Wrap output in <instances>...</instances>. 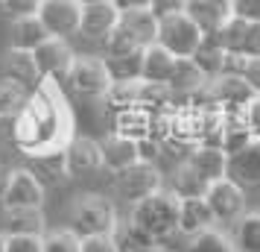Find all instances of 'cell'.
I'll return each instance as SVG.
<instances>
[{
  "mask_svg": "<svg viewBox=\"0 0 260 252\" xmlns=\"http://www.w3.org/2000/svg\"><path fill=\"white\" fill-rule=\"evenodd\" d=\"M73 141V111L56 79H41L15 118V144L29 156L64 153Z\"/></svg>",
  "mask_w": 260,
  "mask_h": 252,
  "instance_id": "obj_1",
  "label": "cell"
},
{
  "mask_svg": "<svg viewBox=\"0 0 260 252\" xmlns=\"http://www.w3.org/2000/svg\"><path fill=\"white\" fill-rule=\"evenodd\" d=\"M178 208H181V197H176L170 188H158L155 193L132 205L129 220L149 238L164 240L178 232Z\"/></svg>",
  "mask_w": 260,
  "mask_h": 252,
  "instance_id": "obj_2",
  "label": "cell"
},
{
  "mask_svg": "<svg viewBox=\"0 0 260 252\" xmlns=\"http://www.w3.org/2000/svg\"><path fill=\"white\" fill-rule=\"evenodd\" d=\"M155 36H158V18L152 15V9H132L120 12L117 26L103 44L108 56H141L149 44H155Z\"/></svg>",
  "mask_w": 260,
  "mask_h": 252,
  "instance_id": "obj_3",
  "label": "cell"
},
{
  "mask_svg": "<svg viewBox=\"0 0 260 252\" xmlns=\"http://www.w3.org/2000/svg\"><path fill=\"white\" fill-rule=\"evenodd\" d=\"M71 232L76 238H103V235H114L117 229V208L111 200L100 197V193H82L79 200L71 205Z\"/></svg>",
  "mask_w": 260,
  "mask_h": 252,
  "instance_id": "obj_4",
  "label": "cell"
},
{
  "mask_svg": "<svg viewBox=\"0 0 260 252\" xmlns=\"http://www.w3.org/2000/svg\"><path fill=\"white\" fill-rule=\"evenodd\" d=\"M202 41H205V33L193 24V18L187 12H173L158 18L155 44H161L176 59H193V53L202 47Z\"/></svg>",
  "mask_w": 260,
  "mask_h": 252,
  "instance_id": "obj_5",
  "label": "cell"
},
{
  "mask_svg": "<svg viewBox=\"0 0 260 252\" xmlns=\"http://www.w3.org/2000/svg\"><path fill=\"white\" fill-rule=\"evenodd\" d=\"M64 79L73 88V94L79 97H106L114 88V79L103 56H76Z\"/></svg>",
  "mask_w": 260,
  "mask_h": 252,
  "instance_id": "obj_6",
  "label": "cell"
},
{
  "mask_svg": "<svg viewBox=\"0 0 260 252\" xmlns=\"http://www.w3.org/2000/svg\"><path fill=\"white\" fill-rule=\"evenodd\" d=\"M205 203L213 211V220H219V223H237L240 217L246 214V193H243V188L237 182L228 179V176H222V179H216L208 185Z\"/></svg>",
  "mask_w": 260,
  "mask_h": 252,
  "instance_id": "obj_7",
  "label": "cell"
},
{
  "mask_svg": "<svg viewBox=\"0 0 260 252\" xmlns=\"http://www.w3.org/2000/svg\"><path fill=\"white\" fill-rule=\"evenodd\" d=\"M114 188H117L120 200H126V203L135 205V203H141L143 197H149V193H155L158 188H164V185H161V173H158L155 164L138 161V164H132V167L120 170Z\"/></svg>",
  "mask_w": 260,
  "mask_h": 252,
  "instance_id": "obj_8",
  "label": "cell"
},
{
  "mask_svg": "<svg viewBox=\"0 0 260 252\" xmlns=\"http://www.w3.org/2000/svg\"><path fill=\"white\" fill-rule=\"evenodd\" d=\"M0 203H3V208H41L44 188L26 167H12L6 188L0 193Z\"/></svg>",
  "mask_w": 260,
  "mask_h": 252,
  "instance_id": "obj_9",
  "label": "cell"
},
{
  "mask_svg": "<svg viewBox=\"0 0 260 252\" xmlns=\"http://www.w3.org/2000/svg\"><path fill=\"white\" fill-rule=\"evenodd\" d=\"M32 59H36V68L41 73V79H64L68 71L73 65V50L68 44V38H53L50 36L47 41H41L36 50H32Z\"/></svg>",
  "mask_w": 260,
  "mask_h": 252,
  "instance_id": "obj_10",
  "label": "cell"
},
{
  "mask_svg": "<svg viewBox=\"0 0 260 252\" xmlns=\"http://www.w3.org/2000/svg\"><path fill=\"white\" fill-rule=\"evenodd\" d=\"M240 188H260V138H248L246 144L228 153V173Z\"/></svg>",
  "mask_w": 260,
  "mask_h": 252,
  "instance_id": "obj_11",
  "label": "cell"
},
{
  "mask_svg": "<svg viewBox=\"0 0 260 252\" xmlns=\"http://www.w3.org/2000/svg\"><path fill=\"white\" fill-rule=\"evenodd\" d=\"M79 9L82 3H56V0H41L38 6V21L44 24L53 38H68L79 33Z\"/></svg>",
  "mask_w": 260,
  "mask_h": 252,
  "instance_id": "obj_12",
  "label": "cell"
},
{
  "mask_svg": "<svg viewBox=\"0 0 260 252\" xmlns=\"http://www.w3.org/2000/svg\"><path fill=\"white\" fill-rule=\"evenodd\" d=\"M117 6L111 0H100V3H82L79 9V33L85 38H96L106 41L111 36V30L117 26Z\"/></svg>",
  "mask_w": 260,
  "mask_h": 252,
  "instance_id": "obj_13",
  "label": "cell"
},
{
  "mask_svg": "<svg viewBox=\"0 0 260 252\" xmlns=\"http://www.w3.org/2000/svg\"><path fill=\"white\" fill-rule=\"evenodd\" d=\"M64 164H68V173H71L73 179L94 176L96 170H103L100 144L91 141V138H73L71 144L64 147Z\"/></svg>",
  "mask_w": 260,
  "mask_h": 252,
  "instance_id": "obj_14",
  "label": "cell"
},
{
  "mask_svg": "<svg viewBox=\"0 0 260 252\" xmlns=\"http://www.w3.org/2000/svg\"><path fill=\"white\" fill-rule=\"evenodd\" d=\"M0 71H3V79H12V82L24 85V88H36L41 82V73H38L36 59H32L29 50H18V47L3 50Z\"/></svg>",
  "mask_w": 260,
  "mask_h": 252,
  "instance_id": "obj_15",
  "label": "cell"
},
{
  "mask_svg": "<svg viewBox=\"0 0 260 252\" xmlns=\"http://www.w3.org/2000/svg\"><path fill=\"white\" fill-rule=\"evenodd\" d=\"M205 88L211 91L213 100H219V103H228V106H243L246 108L257 91L251 88V85L243 79V76H237V73H219V76H213L205 82Z\"/></svg>",
  "mask_w": 260,
  "mask_h": 252,
  "instance_id": "obj_16",
  "label": "cell"
},
{
  "mask_svg": "<svg viewBox=\"0 0 260 252\" xmlns=\"http://www.w3.org/2000/svg\"><path fill=\"white\" fill-rule=\"evenodd\" d=\"M184 12L193 18V24L199 26L205 36H211L234 15V6L228 0H187Z\"/></svg>",
  "mask_w": 260,
  "mask_h": 252,
  "instance_id": "obj_17",
  "label": "cell"
},
{
  "mask_svg": "<svg viewBox=\"0 0 260 252\" xmlns=\"http://www.w3.org/2000/svg\"><path fill=\"white\" fill-rule=\"evenodd\" d=\"M100 153H103V167L111 173H120L141 161L138 141L129 135H108L106 141H100Z\"/></svg>",
  "mask_w": 260,
  "mask_h": 252,
  "instance_id": "obj_18",
  "label": "cell"
},
{
  "mask_svg": "<svg viewBox=\"0 0 260 252\" xmlns=\"http://www.w3.org/2000/svg\"><path fill=\"white\" fill-rule=\"evenodd\" d=\"M173 68H176V56L167 53L161 44H149L141 53V79L143 82L167 88L170 76H173Z\"/></svg>",
  "mask_w": 260,
  "mask_h": 252,
  "instance_id": "obj_19",
  "label": "cell"
},
{
  "mask_svg": "<svg viewBox=\"0 0 260 252\" xmlns=\"http://www.w3.org/2000/svg\"><path fill=\"white\" fill-rule=\"evenodd\" d=\"M26 170L41 182V188H59L64 179H71L68 164H64V153H44V156H29L26 158Z\"/></svg>",
  "mask_w": 260,
  "mask_h": 252,
  "instance_id": "obj_20",
  "label": "cell"
},
{
  "mask_svg": "<svg viewBox=\"0 0 260 252\" xmlns=\"http://www.w3.org/2000/svg\"><path fill=\"white\" fill-rule=\"evenodd\" d=\"M213 226V211L208 208L205 197H187L181 200L178 208V232H184L187 238H196L205 229Z\"/></svg>",
  "mask_w": 260,
  "mask_h": 252,
  "instance_id": "obj_21",
  "label": "cell"
},
{
  "mask_svg": "<svg viewBox=\"0 0 260 252\" xmlns=\"http://www.w3.org/2000/svg\"><path fill=\"white\" fill-rule=\"evenodd\" d=\"M187 164L196 170L205 182H216L228 173V153H225L219 144H208V147H199V150L190 156Z\"/></svg>",
  "mask_w": 260,
  "mask_h": 252,
  "instance_id": "obj_22",
  "label": "cell"
},
{
  "mask_svg": "<svg viewBox=\"0 0 260 252\" xmlns=\"http://www.w3.org/2000/svg\"><path fill=\"white\" fill-rule=\"evenodd\" d=\"M3 232L6 235H41L44 232L41 208H3Z\"/></svg>",
  "mask_w": 260,
  "mask_h": 252,
  "instance_id": "obj_23",
  "label": "cell"
},
{
  "mask_svg": "<svg viewBox=\"0 0 260 252\" xmlns=\"http://www.w3.org/2000/svg\"><path fill=\"white\" fill-rule=\"evenodd\" d=\"M50 33L44 30V24L38 21V15L32 18H21V21H12V30H9V47H18V50H32L47 41Z\"/></svg>",
  "mask_w": 260,
  "mask_h": 252,
  "instance_id": "obj_24",
  "label": "cell"
},
{
  "mask_svg": "<svg viewBox=\"0 0 260 252\" xmlns=\"http://www.w3.org/2000/svg\"><path fill=\"white\" fill-rule=\"evenodd\" d=\"M225 59H228V53L219 47V41L213 38V33L211 36H205L202 47L193 53V65L205 73V79H213V76L225 73Z\"/></svg>",
  "mask_w": 260,
  "mask_h": 252,
  "instance_id": "obj_25",
  "label": "cell"
},
{
  "mask_svg": "<svg viewBox=\"0 0 260 252\" xmlns=\"http://www.w3.org/2000/svg\"><path fill=\"white\" fill-rule=\"evenodd\" d=\"M205 73L193 65V59H176V68H173V76L167 82V91H178V94H196L205 88Z\"/></svg>",
  "mask_w": 260,
  "mask_h": 252,
  "instance_id": "obj_26",
  "label": "cell"
},
{
  "mask_svg": "<svg viewBox=\"0 0 260 252\" xmlns=\"http://www.w3.org/2000/svg\"><path fill=\"white\" fill-rule=\"evenodd\" d=\"M111 238H114V243H117L120 252H158V240L149 238L146 232H141L132 220L117 223V229H114Z\"/></svg>",
  "mask_w": 260,
  "mask_h": 252,
  "instance_id": "obj_27",
  "label": "cell"
},
{
  "mask_svg": "<svg viewBox=\"0 0 260 252\" xmlns=\"http://www.w3.org/2000/svg\"><path fill=\"white\" fill-rule=\"evenodd\" d=\"M234 249L237 252H260V211H248L234 223Z\"/></svg>",
  "mask_w": 260,
  "mask_h": 252,
  "instance_id": "obj_28",
  "label": "cell"
},
{
  "mask_svg": "<svg viewBox=\"0 0 260 252\" xmlns=\"http://www.w3.org/2000/svg\"><path fill=\"white\" fill-rule=\"evenodd\" d=\"M208 185H211V182H205L190 164H181V167L173 173V188H170V191L176 193V197H181V200H187V197H205Z\"/></svg>",
  "mask_w": 260,
  "mask_h": 252,
  "instance_id": "obj_29",
  "label": "cell"
},
{
  "mask_svg": "<svg viewBox=\"0 0 260 252\" xmlns=\"http://www.w3.org/2000/svg\"><path fill=\"white\" fill-rule=\"evenodd\" d=\"M26 88L24 85L12 82V79H0V120L3 118H18V111L26 103Z\"/></svg>",
  "mask_w": 260,
  "mask_h": 252,
  "instance_id": "obj_30",
  "label": "cell"
},
{
  "mask_svg": "<svg viewBox=\"0 0 260 252\" xmlns=\"http://www.w3.org/2000/svg\"><path fill=\"white\" fill-rule=\"evenodd\" d=\"M187 252H237V249H234V240L228 238L225 232L211 226V229H205L202 235L190 238Z\"/></svg>",
  "mask_w": 260,
  "mask_h": 252,
  "instance_id": "obj_31",
  "label": "cell"
},
{
  "mask_svg": "<svg viewBox=\"0 0 260 252\" xmlns=\"http://www.w3.org/2000/svg\"><path fill=\"white\" fill-rule=\"evenodd\" d=\"M82 249V238H76L71 229H56L44 235V249L41 252H79Z\"/></svg>",
  "mask_w": 260,
  "mask_h": 252,
  "instance_id": "obj_32",
  "label": "cell"
},
{
  "mask_svg": "<svg viewBox=\"0 0 260 252\" xmlns=\"http://www.w3.org/2000/svg\"><path fill=\"white\" fill-rule=\"evenodd\" d=\"M41 0H0V18L9 21H21V18H32L38 15Z\"/></svg>",
  "mask_w": 260,
  "mask_h": 252,
  "instance_id": "obj_33",
  "label": "cell"
},
{
  "mask_svg": "<svg viewBox=\"0 0 260 252\" xmlns=\"http://www.w3.org/2000/svg\"><path fill=\"white\" fill-rule=\"evenodd\" d=\"M44 249V235H6V249L3 252H41Z\"/></svg>",
  "mask_w": 260,
  "mask_h": 252,
  "instance_id": "obj_34",
  "label": "cell"
},
{
  "mask_svg": "<svg viewBox=\"0 0 260 252\" xmlns=\"http://www.w3.org/2000/svg\"><path fill=\"white\" fill-rule=\"evenodd\" d=\"M237 76H243V79L260 94V56H251V59L243 56V65H240V73H237Z\"/></svg>",
  "mask_w": 260,
  "mask_h": 252,
  "instance_id": "obj_35",
  "label": "cell"
},
{
  "mask_svg": "<svg viewBox=\"0 0 260 252\" xmlns=\"http://www.w3.org/2000/svg\"><path fill=\"white\" fill-rule=\"evenodd\" d=\"M240 56H260V24L257 21H251L246 30V38H243V44H240Z\"/></svg>",
  "mask_w": 260,
  "mask_h": 252,
  "instance_id": "obj_36",
  "label": "cell"
},
{
  "mask_svg": "<svg viewBox=\"0 0 260 252\" xmlns=\"http://www.w3.org/2000/svg\"><path fill=\"white\" fill-rule=\"evenodd\" d=\"M79 252H120V249L111 235H103V238H82V249Z\"/></svg>",
  "mask_w": 260,
  "mask_h": 252,
  "instance_id": "obj_37",
  "label": "cell"
},
{
  "mask_svg": "<svg viewBox=\"0 0 260 252\" xmlns=\"http://www.w3.org/2000/svg\"><path fill=\"white\" fill-rule=\"evenodd\" d=\"M246 129L251 138H260V94L246 106Z\"/></svg>",
  "mask_w": 260,
  "mask_h": 252,
  "instance_id": "obj_38",
  "label": "cell"
},
{
  "mask_svg": "<svg viewBox=\"0 0 260 252\" xmlns=\"http://www.w3.org/2000/svg\"><path fill=\"white\" fill-rule=\"evenodd\" d=\"M187 0H152L149 9H152L155 18H164V15H173V12H184Z\"/></svg>",
  "mask_w": 260,
  "mask_h": 252,
  "instance_id": "obj_39",
  "label": "cell"
},
{
  "mask_svg": "<svg viewBox=\"0 0 260 252\" xmlns=\"http://www.w3.org/2000/svg\"><path fill=\"white\" fill-rule=\"evenodd\" d=\"M234 15L246 18V21H257L260 24V0H237L234 3Z\"/></svg>",
  "mask_w": 260,
  "mask_h": 252,
  "instance_id": "obj_40",
  "label": "cell"
},
{
  "mask_svg": "<svg viewBox=\"0 0 260 252\" xmlns=\"http://www.w3.org/2000/svg\"><path fill=\"white\" fill-rule=\"evenodd\" d=\"M117 6V12H132V9H149L152 0H111Z\"/></svg>",
  "mask_w": 260,
  "mask_h": 252,
  "instance_id": "obj_41",
  "label": "cell"
},
{
  "mask_svg": "<svg viewBox=\"0 0 260 252\" xmlns=\"http://www.w3.org/2000/svg\"><path fill=\"white\" fill-rule=\"evenodd\" d=\"M6 179H9V170L0 164V193H3V188H6Z\"/></svg>",
  "mask_w": 260,
  "mask_h": 252,
  "instance_id": "obj_42",
  "label": "cell"
},
{
  "mask_svg": "<svg viewBox=\"0 0 260 252\" xmlns=\"http://www.w3.org/2000/svg\"><path fill=\"white\" fill-rule=\"evenodd\" d=\"M6 249V235H3V232H0V252Z\"/></svg>",
  "mask_w": 260,
  "mask_h": 252,
  "instance_id": "obj_43",
  "label": "cell"
},
{
  "mask_svg": "<svg viewBox=\"0 0 260 252\" xmlns=\"http://www.w3.org/2000/svg\"><path fill=\"white\" fill-rule=\"evenodd\" d=\"M56 3H79V0H56Z\"/></svg>",
  "mask_w": 260,
  "mask_h": 252,
  "instance_id": "obj_44",
  "label": "cell"
},
{
  "mask_svg": "<svg viewBox=\"0 0 260 252\" xmlns=\"http://www.w3.org/2000/svg\"><path fill=\"white\" fill-rule=\"evenodd\" d=\"M79 3H100V0H79Z\"/></svg>",
  "mask_w": 260,
  "mask_h": 252,
  "instance_id": "obj_45",
  "label": "cell"
},
{
  "mask_svg": "<svg viewBox=\"0 0 260 252\" xmlns=\"http://www.w3.org/2000/svg\"><path fill=\"white\" fill-rule=\"evenodd\" d=\"M228 3H231V6H234V3H237V0H228Z\"/></svg>",
  "mask_w": 260,
  "mask_h": 252,
  "instance_id": "obj_46",
  "label": "cell"
}]
</instances>
